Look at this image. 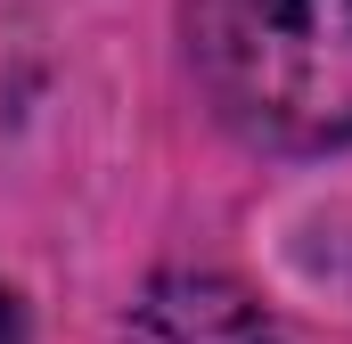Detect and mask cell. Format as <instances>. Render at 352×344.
<instances>
[{"label":"cell","instance_id":"6da1fadb","mask_svg":"<svg viewBox=\"0 0 352 344\" xmlns=\"http://www.w3.org/2000/svg\"><path fill=\"white\" fill-rule=\"evenodd\" d=\"M197 83L263 148L352 140V0H188Z\"/></svg>","mask_w":352,"mask_h":344},{"label":"cell","instance_id":"7a4b0ae2","mask_svg":"<svg viewBox=\"0 0 352 344\" xmlns=\"http://www.w3.org/2000/svg\"><path fill=\"white\" fill-rule=\"evenodd\" d=\"M123 344H270V320L246 287L180 270V279H156L140 295Z\"/></svg>","mask_w":352,"mask_h":344}]
</instances>
